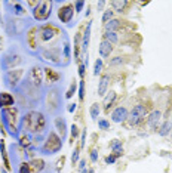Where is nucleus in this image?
<instances>
[{
	"mask_svg": "<svg viewBox=\"0 0 172 173\" xmlns=\"http://www.w3.org/2000/svg\"><path fill=\"white\" fill-rule=\"evenodd\" d=\"M28 142H30V141H28V138H27V136H24V138H21V139H19V143H21L22 147L28 145Z\"/></svg>",
	"mask_w": 172,
	"mask_h": 173,
	"instance_id": "44",
	"label": "nucleus"
},
{
	"mask_svg": "<svg viewBox=\"0 0 172 173\" xmlns=\"http://www.w3.org/2000/svg\"><path fill=\"white\" fill-rule=\"evenodd\" d=\"M101 71H103V59L98 58L95 61V64H93V75H98Z\"/></svg>",
	"mask_w": 172,
	"mask_h": 173,
	"instance_id": "25",
	"label": "nucleus"
},
{
	"mask_svg": "<svg viewBox=\"0 0 172 173\" xmlns=\"http://www.w3.org/2000/svg\"><path fill=\"white\" fill-rule=\"evenodd\" d=\"M85 141H86V129L82 132V135H80V149L85 148Z\"/></svg>",
	"mask_w": 172,
	"mask_h": 173,
	"instance_id": "41",
	"label": "nucleus"
},
{
	"mask_svg": "<svg viewBox=\"0 0 172 173\" xmlns=\"http://www.w3.org/2000/svg\"><path fill=\"white\" fill-rule=\"evenodd\" d=\"M55 127L58 129L60 132V135L62 136V139H64V136L67 133V123H65V120L62 117H56L55 118Z\"/></svg>",
	"mask_w": 172,
	"mask_h": 173,
	"instance_id": "16",
	"label": "nucleus"
},
{
	"mask_svg": "<svg viewBox=\"0 0 172 173\" xmlns=\"http://www.w3.org/2000/svg\"><path fill=\"white\" fill-rule=\"evenodd\" d=\"M99 111H101L99 104H93V105H91V110H89L91 118H92V120H97V118H98V116H99Z\"/></svg>",
	"mask_w": 172,
	"mask_h": 173,
	"instance_id": "24",
	"label": "nucleus"
},
{
	"mask_svg": "<svg viewBox=\"0 0 172 173\" xmlns=\"http://www.w3.org/2000/svg\"><path fill=\"white\" fill-rule=\"evenodd\" d=\"M39 33H40V39L42 40H49V39L54 37L55 28L50 27V25H45V27H40L39 28Z\"/></svg>",
	"mask_w": 172,
	"mask_h": 173,
	"instance_id": "14",
	"label": "nucleus"
},
{
	"mask_svg": "<svg viewBox=\"0 0 172 173\" xmlns=\"http://www.w3.org/2000/svg\"><path fill=\"white\" fill-rule=\"evenodd\" d=\"M31 12H33V16L36 21H46L52 12V2H49V0L37 2V5L31 9Z\"/></svg>",
	"mask_w": 172,
	"mask_h": 173,
	"instance_id": "2",
	"label": "nucleus"
},
{
	"mask_svg": "<svg viewBox=\"0 0 172 173\" xmlns=\"http://www.w3.org/2000/svg\"><path fill=\"white\" fill-rule=\"evenodd\" d=\"M160 117H162V112L160 111H153L148 114L147 117V124L151 127V129H159V121H160Z\"/></svg>",
	"mask_w": 172,
	"mask_h": 173,
	"instance_id": "10",
	"label": "nucleus"
},
{
	"mask_svg": "<svg viewBox=\"0 0 172 173\" xmlns=\"http://www.w3.org/2000/svg\"><path fill=\"white\" fill-rule=\"evenodd\" d=\"M111 7H113V11H117V12H123V9L126 7V5H128V2L126 0H111L110 2Z\"/></svg>",
	"mask_w": 172,
	"mask_h": 173,
	"instance_id": "20",
	"label": "nucleus"
},
{
	"mask_svg": "<svg viewBox=\"0 0 172 173\" xmlns=\"http://www.w3.org/2000/svg\"><path fill=\"white\" fill-rule=\"evenodd\" d=\"M113 15H114V11H113V9H107V11H104V13H103V22L107 24L108 21H111V19H113Z\"/></svg>",
	"mask_w": 172,
	"mask_h": 173,
	"instance_id": "26",
	"label": "nucleus"
},
{
	"mask_svg": "<svg viewBox=\"0 0 172 173\" xmlns=\"http://www.w3.org/2000/svg\"><path fill=\"white\" fill-rule=\"evenodd\" d=\"M15 58H19L18 55H13V53H6V55L3 56V59H2V68L3 70H11V68L15 67V64H18L21 59H15Z\"/></svg>",
	"mask_w": 172,
	"mask_h": 173,
	"instance_id": "8",
	"label": "nucleus"
},
{
	"mask_svg": "<svg viewBox=\"0 0 172 173\" xmlns=\"http://www.w3.org/2000/svg\"><path fill=\"white\" fill-rule=\"evenodd\" d=\"M105 5V0H99L98 3H97V6H98V9H103Z\"/></svg>",
	"mask_w": 172,
	"mask_h": 173,
	"instance_id": "46",
	"label": "nucleus"
},
{
	"mask_svg": "<svg viewBox=\"0 0 172 173\" xmlns=\"http://www.w3.org/2000/svg\"><path fill=\"white\" fill-rule=\"evenodd\" d=\"M42 68L39 67H33L28 73V81H31L34 86H40V81H42V73H40Z\"/></svg>",
	"mask_w": 172,
	"mask_h": 173,
	"instance_id": "9",
	"label": "nucleus"
},
{
	"mask_svg": "<svg viewBox=\"0 0 172 173\" xmlns=\"http://www.w3.org/2000/svg\"><path fill=\"white\" fill-rule=\"evenodd\" d=\"M0 151H2V158L5 160V169H9V160L6 155V149H5V142L0 143Z\"/></svg>",
	"mask_w": 172,
	"mask_h": 173,
	"instance_id": "29",
	"label": "nucleus"
},
{
	"mask_svg": "<svg viewBox=\"0 0 172 173\" xmlns=\"http://www.w3.org/2000/svg\"><path fill=\"white\" fill-rule=\"evenodd\" d=\"M2 173H7V170L6 169H2Z\"/></svg>",
	"mask_w": 172,
	"mask_h": 173,
	"instance_id": "48",
	"label": "nucleus"
},
{
	"mask_svg": "<svg viewBox=\"0 0 172 173\" xmlns=\"http://www.w3.org/2000/svg\"><path fill=\"white\" fill-rule=\"evenodd\" d=\"M79 155H80V147L79 148H74L73 154H71V163H73V164H76V163L79 161Z\"/></svg>",
	"mask_w": 172,
	"mask_h": 173,
	"instance_id": "35",
	"label": "nucleus"
},
{
	"mask_svg": "<svg viewBox=\"0 0 172 173\" xmlns=\"http://www.w3.org/2000/svg\"><path fill=\"white\" fill-rule=\"evenodd\" d=\"M46 126V120L43 117V114L40 112H34L31 111L22 120V127H25V130H28L30 133H37L42 132Z\"/></svg>",
	"mask_w": 172,
	"mask_h": 173,
	"instance_id": "1",
	"label": "nucleus"
},
{
	"mask_svg": "<svg viewBox=\"0 0 172 173\" xmlns=\"http://www.w3.org/2000/svg\"><path fill=\"white\" fill-rule=\"evenodd\" d=\"M108 74H103L101 79H99V83H98V95L99 96H104L107 93V87H108Z\"/></svg>",
	"mask_w": 172,
	"mask_h": 173,
	"instance_id": "15",
	"label": "nucleus"
},
{
	"mask_svg": "<svg viewBox=\"0 0 172 173\" xmlns=\"http://www.w3.org/2000/svg\"><path fill=\"white\" fill-rule=\"evenodd\" d=\"M91 30H92V22L89 21L86 24V28H85V33H83V39H82V50L86 52L88 48H89V39H91Z\"/></svg>",
	"mask_w": 172,
	"mask_h": 173,
	"instance_id": "13",
	"label": "nucleus"
},
{
	"mask_svg": "<svg viewBox=\"0 0 172 173\" xmlns=\"http://www.w3.org/2000/svg\"><path fill=\"white\" fill-rule=\"evenodd\" d=\"M116 98H117L116 92H110V93H107V96L104 98V102H103V105H104V110H105V111H108V110H110V107L113 105V104H114Z\"/></svg>",
	"mask_w": 172,
	"mask_h": 173,
	"instance_id": "17",
	"label": "nucleus"
},
{
	"mask_svg": "<svg viewBox=\"0 0 172 173\" xmlns=\"http://www.w3.org/2000/svg\"><path fill=\"white\" fill-rule=\"evenodd\" d=\"M9 6H12V11L11 12L15 13V15H24L25 13V9L22 7V2H13V3H6Z\"/></svg>",
	"mask_w": 172,
	"mask_h": 173,
	"instance_id": "19",
	"label": "nucleus"
},
{
	"mask_svg": "<svg viewBox=\"0 0 172 173\" xmlns=\"http://www.w3.org/2000/svg\"><path fill=\"white\" fill-rule=\"evenodd\" d=\"M89 157H91V161H92V163H97V161H98V151H97V149H92Z\"/></svg>",
	"mask_w": 172,
	"mask_h": 173,
	"instance_id": "40",
	"label": "nucleus"
},
{
	"mask_svg": "<svg viewBox=\"0 0 172 173\" xmlns=\"http://www.w3.org/2000/svg\"><path fill=\"white\" fill-rule=\"evenodd\" d=\"M76 108H77V104H70L68 108H67V111L70 112V114H73V112L76 111Z\"/></svg>",
	"mask_w": 172,
	"mask_h": 173,
	"instance_id": "43",
	"label": "nucleus"
},
{
	"mask_svg": "<svg viewBox=\"0 0 172 173\" xmlns=\"http://www.w3.org/2000/svg\"><path fill=\"white\" fill-rule=\"evenodd\" d=\"M79 43H80V36H76L74 37V59L79 62L80 58H79Z\"/></svg>",
	"mask_w": 172,
	"mask_h": 173,
	"instance_id": "28",
	"label": "nucleus"
},
{
	"mask_svg": "<svg viewBox=\"0 0 172 173\" xmlns=\"http://www.w3.org/2000/svg\"><path fill=\"white\" fill-rule=\"evenodd\" d=\"M22 74H24L22 70H9V71L6 73V75H5L6 83L15 87V84H18V81H19V79H21V75Z\"/></svg>",
	"mask_w": 172,
	"mask_h": 173,
	"instance_id": "7",
	"label": "nucleus"
},
{
	"mask_svg": "<svg viewBox=\"0 0 172 173\" xmlns=\"http://www.w3.org/2000/svg\"><path fill=\"white\" fill-rule=\"evenodd\" d=\"M98 126H99V129H103V130H108V129H110V123H108L105 118L98 120Z\"/></svg>",
	"mask_w": 172,
	"mask_h": 173,
	"instance_id": "34",
	"label": "nucleus"
},
{
	"mask_svg": "<svg viewBox=\"0 0 172 173\" xmlns=\"http://www.w3.org/2000/svg\"><path fill=\"white\" fill-rule=\"evenodd\" d=\"M110 148L113 153H123V143L119 139H113L110 142Z\"/></svg>",
	"mask_w": 172,
	"mask_h": 173,
	"instance_id": "21",
	"label": "nucleus"
},
{
	"mask_svg": "<svg viewBox=\"0 0 172 173\" xmlns=\"http://www.w3.org/2000/svg\"><path fill=\"white\" fill-rule=\"evenodd\" d=\"M45 73H46V75H48V79H49L50 81H56L58 79H60V74H58V73H55L54 70L46 68V70H45Z\"/></svg>",
	"mask_w": 172,
	"mask_h": 173,
	"instance_id": "27",
	"label": "nucleus"
},
{
	"mask_svg": "<svg viewBox=\"0 0 172 173\" xmlns=\"http://www.w3.org/2000/svg\"><path fill=\"white\" fill-rule=\"evenodd\" d=\"M70 129H71V138H73V139L76 138V136H79V127H77L76 124H73Z\"/></svg>",
	"mask_w": 172,
	"mask_h": 173,
	"instance_id": "42",
	"label": "nucleus"
},
{
	"mask_svg": "<svg viewBox=\"0 0 172 173\" xmlns=\"http://www.w3.org/2000/svg\"><path fill=\"white\" fill-rule=\"evenodd\" d=\"M147 116V107L146 105H135L132 108V111L129 112L128 116V121L131 126H136V124H140L146 118Z\"/></svg>",
	"mask_w": 172,
	"mask_h": 173,
	"instance_id": "4",
	"label": "nucleus"
},
{
	"mask_svg": "<svg viewBox=\"0 0 172 173\" xmlns=\"http://www.w3.org/2000/svg\"><path fill=\"white\" fill-rule=\"evenodd\" d=\"M62 55H64V58H65V59H68V58L71 56V48H70V43H68V42H65V44H64Z\"/></svg>",
	"mask_w": 172,
	"mask_h": 173,
	"instance_id": "30",
	"label": "nucleus"
},
{
	"mask_svg": "<svg viewBox=\"0 0 172 173\" xmlns=\"http://www.w3.org/2000/svg\"><path fill=\"white\" fill-rule=\"evenodd\" d=\"M122 27V24H120V21L119 19H111V21H108L107 24H104V28L105 31H111V33H116V30H119Z\"/></svg>",
	"mask_w": 172,
	"mask_h": 173,
	"instance_id": "18",
	"label": "nucleus"
},
{
	"mask_svg": "<svg viewBox=\"0 0 172 173\" xmlns=\"http://www.w3.org/2000/svg\"><path fill=\"white\" fill-rule=\"evenodd\" d=\"M62 147V141L61 138L56 135L55 132H50L49 135H48V139L45 141V143H43L42 147V153L43 154H55V153H58L60 149H61Z\"/></svg>",
	"mask_w": 172,
	"mask_h": 173,
	"instance_id": "3",
	"label": "nucleus"
},
{
	"mask_svg": "<svg viewBox=\"0 0 172 173\" xmlns=\"http://www.w3.org/2000/svg\"><path fill=\"white\" fill-rule=\"evenodd\" d=\"M111 50H113V44H111L110 42L103 40V42L99 43L98 52H99V56H101V58H108L111 53Z\"/></svg>",
	"mask_w": 172,
	"mask_h": 173,
	"instance_id": "12",
	"label": "nucleus"
},
{
	"mask_svg": "<svg viewBox=\"0 0 172 173\" xmlns=\"http://www.w3.org/2000/svg\"><path fill=\"white\" fill-rule=\"evenodd\" d=\"M73 15H74V7L71 5H67V6H62L58 9V18L64 24L70 22L71 18H73Z\"/></svg>",
	"mask_w": 172,
	"mask_h": 173,
	"instance_id": "5",
	"label": "nucleus"
},
{
	"mask_svg": "<svg viewBox=\"0 0 172 173\" xmlns=\"http://www.w3.org/2000/svg\"><path fill=\"white\" fill-rule=\"evenodd\" d=\"M117 160V157L114 154H110V155H107L105 157V164H114Z\"/></svg>",
	"mask_w": 172,
	"mask_h": 173,
	"instance_id": "37",
	"label": "nucleus"
},
{
	"mask_svg": "<svg viewBox=\"0 0 172 173\" xmlns=\"http://www.w3.org/2000/svg\"><path fill=\"white\" fill-rule=\"evenodd\" d=\"M171 130H172V121H165V123L162 124V127L159 129V135L166 136V135H169Z\"/></svg>",
	"mask_w": 172,
	"mask_h": 173,
	"instance_id": "22",
	"label": "nucleus"
},
{
	"mask_svg": "<svg viewBox=\"0 0 172 173\" xmlns=\"http://www.w3.org/2000/svg\"><path fill=\"white\" fill-rule=\"evenodd\" d=\"M120 64H123L122 56H116V58H113L110 61V65H120Z\"/></svg>",
	"mask_w": 172,
	"mask_h": 173,
	"instance_id": "39",
	"label": "nucleus"
},
{
	"mask_svg": "<svg viewBox=\"0 0 172 173\" xmlns=\"http://www.w3.org/2000/svg\"><path fill=\"white\" fill-rule=\"evenodd\" d=\"M85 70H86V65L82 62V64H79V77L80 80H83V77H85Z\"/></svg>",
	"mask_w": 172,
	"mask_h": 173,
	"instance_id": "38",
	"label": "nucleus"
},
{
	"mask_svg": "<svg viewBox=\"0 0 172 173\" xmlns=\"http://www.w3.org/2000/svg\"><path fill=\"white\" fill-rule=\"evenodd\" d=\"M88 173H95V170L93 169H88Z\"/></svg>",
	"mask_w": 172,
	"mask_h": 173,
	"instance_id": "47",
	"label": "nucleus"
},
{
	"mask_svg": "<svg viewBox=\"0 0 172 173\" xmlns=\"http://www.w3.org/2000/svg\"><path fill=\"white\" fill-rule=\"evenodd\" d=\"M85 167H86V161H85V160H80V163H79V169H80V170H83Z\"/></svg>",
	"mask_w": 172,
	"mask_h": 173,
	"instance_id": "45",
	"label": "nucleus"
},
{
	"mask_svg": "<svg viewBox=\"0 0 172 173\" xmlns=\"http://www.w3.org/2000/svg\"><path fill=\"white\" fill-rule=\"evenodd\" d=\"M128 116H129V112L125 107H117L116 110L111 112V120L114 123H123L125 120H128Z\"/></svg>",
	"mask_w": 172,
	"mask_h": 173,
	"instance_id": "6",
	"label": "nucleus"
},
{
	"mask_svg": "<svg viewBox=\"0 0 172 173\" xmlns=\"http://www.w3.org/2000/svg\"><path fill=\"white\" fill-rule=\"evenodd\" d=\"M104 40H107V42H110L111 44H113V43H117V42H119V36H117V33H111V31H105V33H104Z\"/></svg>",
	"mask_w": 172,
	"mask_h": 173,
	"instance_id": "23",
	"label": "nucleus"
},
{
	"mask_svg": "<svg viewBox=\"0 0 172 173\" xmlns=\"http://www.w3.org/2000/svg\"><path fill=\"white\" fill-rule=\"evenodd\" d=\"M74 92H76V83H71V84H70V87H68L67 93H65V98L70 99L74 95Z\"/></svg>",
	"mask_w": 172,
	"mask_h": 173,
	"instance_id": "36",
	"label": "nucleus"
},
{
	"mask_svg": "<svg viewBox=\"0 0 172 173\" xmlns=\"http://www.w3.org/2000/svg\"><path fill=\"white\" fill-rule=\"evenodd\" d=\"M15 104V99L11 93H6V92H2L0 93V108H7V107H12Z\"/></svg>",
	"mask_w": 172,
	"mask_h": 173,
	"instance_id": "11",
	"label": "nucleus"
},
{
	"mask_svg": "<svg viewBox=\"0 0 172 173\" xmlns=\"http://www.w3.org/2000/svg\"><path fill=\"white\" fill-rule=\"evenodd\" d=\"M83 98H85V81L80 80L79 81V99L83 101Z\"/></svg>",
	"mask_w": 172,
	"mask_h": 173,
	"instance_id": "33",
	"label": "nucleus"
},
{
	"mask_svg": "<svg viewBox=\"0 0 172 173\" xmlns=\"http://www.w3.org/2000/svg\"><path fill=\"white\" fill-rule=\"evenodd\" d=\"M18 173H31L30 170V163H21L18 169Z\"/></svg>",
	"mask_w": 172,
	"mask_h": 173,
	"instance_id": "31",
	"label": "nucleus"
},
{
	"mask_svg": "<svg viewBox=\"0 0 172 173\" xmlns=\"http://www.w3.org/2000/svg\"><path fill=\"white\" fill-rule=\"evenodd\" d=\"M86 2H83V0H77V2H74V9H76V12L80 13L82 11H83V7H85Z\"/></svg>",
	"mask_w": 172,
	"mask_h": 173,
	"instance_id": "32",
	"label": "nucleus"
}]
</instances>
